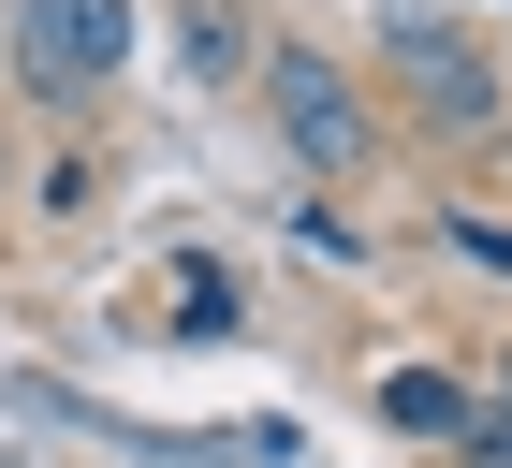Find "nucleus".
Masks as SVG:
<instances>
[{"mask_svg":"<svg viewBox=\"0 0 512 468\" xmlns=\"http://www.w3.org/2000/svg\"><path fill=\"white\" fill-rule=\"evenodd\" d=\"M249 103H264V132L293 147L308 191H352L366 161H381V88H366L352 59H322V44H264V59H249Z\"/></svg>","mask_w":512,"mask_h":468,"instance_id":"obj_1","label":"nucleus"},{"mask_svg":"<svg viewBox=\"0 0 512 468\" xmlns=\"http://www.w3.org/2000/svg\"><path fill=\"white\" fill-rule=\"evenodd\" d=\"M0 59H15V88H30L44 117H88L132 74V0H15Z\"/></svg>","mask_w":512,"mask_h":468,"instance_id":"obj_2","label":"nucleus"},{"mask_svg":"<svg viewBox=\"0 0 512 468\" xmlns=\"http://www.w3.org/2000/svg\"><path fill=\"white\" fill-rule=\"evenodd\" d=\"M381 74H395V103H410V132H439V147L498 132V59H483L469 30H439V15H395V30H381Z\"/></svg>","mask_w":512,"mask_h":468,"instance_id":"obj_3","label":"nucleus"},{"mask_svg":"<svg viewBox=\"0 0 512 468\" xmlns=\"http://www.w3.org/2000/svg\"><path fill=\"white\" fill-rule=\"evenodd\" d=\"M381 425L439 454V439L469 425V366H381Z\"/></svg>","mask_w":512,"mask_h":468,"instance_id":"obj_4","label":"nucleus"},{"mask_svg":"<svg viewBox=\"0 0 512 468\" xmlns=\"http://www.w3.org/2000/svg\"><path fill=\"white\" fill-rule=\"evenodd\" d=\"M439 454H454V468H512V337L483 351V381H469V425L439 439Z\"/></svg>","mask_w":512,"mask_h":468,"instance_id":"obj_5","label":"nucleus"},{"mask_svg":"<svg viewBox=\"0 0 512 468\" xmlns=\"http://www.w3.org/2000/svg\"><path fill=\"white\" fill-rule=\"evenodd\" d=\"M176 44H191V74H205V88L264 59V30H249V0H191V15H176Z\"/></svg>","mask_w":512,"mask_h":468,"instance_id":"obj_6","label":"nucleus"},{"mask_svg":"<svg viewBox=\"0 0 512 468\" xmlns=\"http://www.w3.org/2000/svg\"><path fill=\"white\" fill-rule=\"evenodd\" d=\"M293 249H308V264H366V234H352V205H337V191L293 205Z\"/></svg>","mask_w":512,"mask_h":468,"instance_id":"obj_7","label":"nucleus"},{"mask_svg":"<svg viewBox=\"0 0 512 468\" xmlns=\"http://www.w3.org/2000/svg\"><path fill=\"white\" fill-rule=\"evenodd\" d=\"M439 249H454V264H483V278H512V220H439Z\"/></svg>","mask_w":512,"mask_h":468,"instance_id":"obj_8","label":"nucleus"},{"mask_svg":"<svg viewBox=\"0 0 512 468\" xmlns=\"http://www.w3.org/2000/svg\"><path fill=\"white\" fill-rule=\"evenodd\" d=\"M176 322H235V278H220V264H176Z\"/></svg>","mask_w":512,"mask_h":468,"instance_id":"obj_9","label":"nucleus"}]
</instances>
